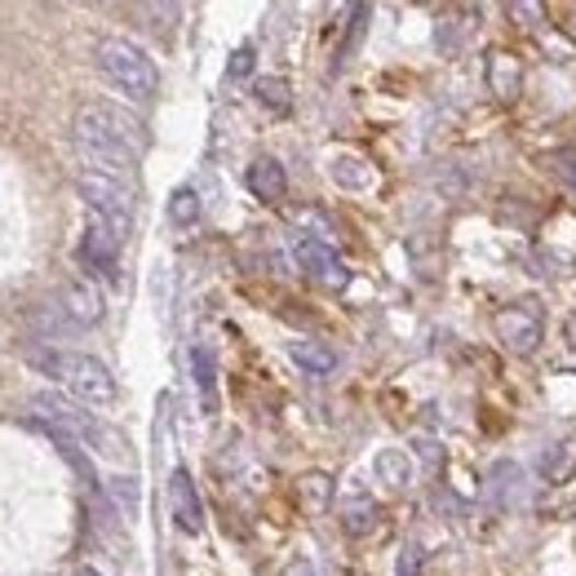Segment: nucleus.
<instances>
[{
  "label": "nucleus",
  "mask_w": 576,
  "mask_h": 576,
  "mask_svg": "<svg viewBox=\"0 0 576 576\" xmlns=\"http://www.w3.org/2000/svg\"><path fill=\"white\" fill-rule=\"evenodd\" d=\"M71 138H76L80 156L89 160V169L106 173V178H129L138 156L147 151L143 125L129 121V115L115 111V106H80Z\"/></svg>",
  "instance_id": "1"
},
{
  "label": "nucleus",
  "mask_w": 576,
  "mask_h": 576,
  "mask_svg": "<svg viewBox=\"0 0 576 576\" xmlns=\"http://www.w3.org/2000/svg\"><path fill=\"white\" fill-rule=\"evenodd\" d=\"M23 355H27V364H32L41 377L67 386L76 404H84V408H106V404H115V377H111V369H106L102 360L80 355V351H58V346H41V341L27 346Z\"/></svg>",
  "instance_id": "2"
},
{
  "label": "nucleus",
  "mask_w": 576,
  "mask_h": 576,
  "mask_svg": "<svg viewBox=\"0 0 576 576\" xmlns=\"http://www.w3.org/2000/svg\"><path fill=\"white\" fill-rule=\"evenodd\" d=\"M32 417L45 421V426H54V430H63V434H71L76 443L111 456V461H121V456L129 452V439H125L121 430H111V426L98 421L84 404L67 399V395H58V391H36V395H32Z\"/></svg>",
  "instance_id": "3"
},
{
  "label": "nucleus",
  "mask_w": 576,
  "mask_h": 576,
  "mask_svg": "<svg viewBox=\"0 0 576 576\" xmlns=\"http://www.w3.org/2000/svg\"><path fill=\"white\" fill-rule=\"evenodd\" d=\"M98 71L121 89L125 98H134V102H147V98H156V89H160V67L151 63V54L143 49V45H134V41H125V36H106V41H98Z\"/></svg>",
  "instance_id": "4"
},
{
  "label": "nucleus",
  "mask_w": 576,
  "mask_h": 576,
  "mask_svg": "<svg viewBox=\"0 0 576 576\" xmlns=\"http://www.w3.org/2000/svg\"><path fill=\"white\" fill-rule=\"evenodd\" d=\"M76 187H80V200L89 208V222H98L102 230H111V236L125 245L134 236V200H129L125 182L106 178V173H93V169H80Z\"/></svg>",
  "instance_id": "5"
},
{
  "label": "nucleus",
  "mask_w": 576,
  "mask_h": 576,
  "mask_svg": "<svg viewBox=\"0 0 576 576\" xmlns=\"http://www.w3.org/2000/svg\"><path fill=\"white\" fill-rule=\"evenodd\" d=\"M493 324H497V337L510 346L515 355H532L541 346V337H545V310H541L537 297H519V302L501 306Z\"/></svg>",
  "instance_id": "6"
},
{
  "label": "nucleus",
  "mask_w": 576,
  "mask_h": 576,
  "mask_svg": "<svg viewBox=\"0 0 576 576\" xmlns=\"http://www.w3.org/2000/svg\"><path fill=\"white\" fill-rule=\"evenodd\" d=\"M76 258H80V267H84L89 275H98V280H106V284L121 280V240H115L111 230H102L98 222L84 226V236H80V245H76Z\"/></svg>",
  "instance_id": "7"
},
{
  "label": "nucleus",
  "mask_w": 576,
  "mask_h": 576,
  "mask_svg": "<svg viewBox=\"0 0 576 576\" xmlns=\"http://www.w3.org/2000/svg\"><path fill=\"white\" fill-rule=\"evenodd\" d=\"M293 253H297V262H302L315 280H324V284H332V289L351 284V271H346V262L332 253V245H324V240H315V236H297V240H293Z\"/></svg>",
  "instance_id": "8"
},
{
  "label": "nucleus",
  "mask_w": 576,
  "mask_h": 576,
  "mask_svg": "<svg viewBox=\"0 0 576 576\" xmlns=\"http://www.w3.org/2000/svg\"><path fill=\"white\" fill-rule=\"evenodd\" d=\"M169 510H173L182 532H191V537L204 532V501H200V488H195L191 471H173L169 475Z\"/></svg>",
  "instance_id": "9"
},
{
  "label": "nucleus",
  "mask_w": 576,
  "mask_h": 576,
  "mask_svg": "<svg viewBox=\"0 0 576 576\" xmlns=\"http://www.w3.org/2000/svg\"><path fill=\"white\" fill-rule=\"evenodd\" d=\"M249 191H253L258 200H284V191H289L284 165H280V160H271V156L253 160V165H249Z\"/></svg>",
  "instance_id": "10"
},
{
  "label": "nucleus",
  "mask_w": 576,
  "mask_h": 576,
  "mask_svg": "<svg viewBox=\"0 0 576 576\" xmlns=\"http://www.w3.org/2000/svg\"><path fill=\"white\" fill-rule=\"evenodd\" d=\"M67 306V319L71 324H98L102 319V293L89 284V280H76V284H67V297H63Z\"/></svg>",
  "instance_id": "11"
},
{
  "label": "nucleus",
  "mask_w": 576,
  "mask_h": 576,
  "mask_svg": "<svg viewBox=\"0 0 576 576\" xmlns=\"http://www.w3.org/2000/svg\"><path fill=\"white\" fill-rule=\"evenodd\" d=\"M289 355H293V364L306 369L310 377H328V373L337 369V355L328 351V346H319V341H289Z\"/></svg>",
  "instance_id": "12"
},
{
  "label": "nucleus",
  "mask_w": 576,
  "mask_h": 576,
  "mask_svg": "<svg viewBox=\"0 0 576 576\" xmlns=\"http://www.w3.org/2000/svg\"><path fill=\"white\" fill-rule=\"evenodd\" d=\"M373 471H377V484H386V488H408L413 461H408L404 448H382L377 461H373Z\"/></svg>",
  "instance_id": "13"
},
{
  "label": "nucleus",
  "mask_w": 576,
  "mask_h": 576,
  "mask_svg": "<svg viewBox=\"0 0 576 576\" xmlns=\"http://www.w3.org/2000/svg\"><path fill=\"white\" fill-rule=\"evenodd\" d=\"M572 471H576V434H567L563 443H554V448L541 456V475H545L550 484H563Z\"/></svg>",
  "instance_id": "14"
},
{
  "label": "nucleus",
  "mask_w": 576,
  "mask_h": 576,
  "mask_svg": "<svg viewBox=\"0 0 576 576\" xmlns=\"http://www.w3.org/2000/svg\"><path fill=\"white\" fill-rule=\"evenodd\" d=\"M341 528L351 532V537L373 532V528H377V506H373L369 497H351V501L341 506Z\"/></svg>",
  "instance_id": "15"
},
{
  "label": "nucleus",
  "mask_w": 576,
  "mask_h": 576,
  "mask_svg": "<svg viewBox=\"0 0 576 576\" xmlns=\"http://www.w3.org/2000/svg\"><path fill=\"white\" fill-rule=\"evenodd\" d=\"M328 173H332V182H341V187H355V191L373 187V169H369L364 160H355V156H337V160L328 165Z\"/></svg>",
  "instance_id": "16"
},
{
  "label": "nucleus",
  "mask_w": 576,
  "mask_h": 576,
  "mask_svg": "<svg viewBox=\"0 0 576 576\" xmlns=\"http://www.w3.org/2000/svg\"><path fill=\"white\" fill-rule=\"evenodd\" d=\"M169 217H173V226H195L200 222V191L195 187H178L169 195Z\"/></svg>",
  "instance_id": "17"
},
{
  "label": "nucleus",
  "mask_w": 576,
  "mask_h": 576,
  "mask_svg": "<svg viewBox=\"0 0 576 576\" xmlns=\"http://www.w3.org/2000/svg\"><path fill=\"white\" fill-rule=\"evenodd\" d=\"M191 369H195V386L204 395V408H213V351L208 346H195L191 351Z\"/></svg>",
  "instance_id": "18"
},
{
  "label": "nucleus",
  "mask_w": 576,
  "mask_h": 576,
  "mask_svg": "<svg viewBox=\"0 0 576 576\" xmlns=\"http://www.w3.org/2000/svg\"><path fill=\"white\" fill-rule=\"evenodd\" d=\"M258 102L271 106V111H289V106H293V98H289V80H280V76L258 80Z\"/></svg>",
  "instance_id": "19"
},
{
  "label": "nucleus",
  "mask_w": 576,
  "mask_h": 576,
  "mask_svg": "<svg viewBox=\"0 0 576 576\" xmlns=\"http://www.w3.org/2000/svg\"><path fill=\"white\" fill-rule=\"evenodd\" d=\"M328 497H332L328 475H306V479H302V501H306L310 510H324V506H328Z\"/></svg>",
  "instance_id": "20"
},
{
  "label": "nucleus",
  "mask_w": 576,
  "mask_h": 576,
  "mask_svg": "<svg viewBox=\"0 0 576 576\" xmlns=\"http://www.w3.org/2000/svg\"><path fill=\"white\" fill-rule=\"evenodd\" d=\"M226 71H230V80H245V76L253 71V45H240V49H236V58H230V67H226Z\"/></svg>",
  "instance_id": "21"
},
{
  "label": "nucleus",
  "mask_w": 576,
  "mask_h": 576,
  "mask_svg": "<svg viewBox=\"0 0 576 576\" xmlns=\"http://www.w3.org/2000/svg\"><path fill=\"white\" fill-rule=\"evenodd\" d=\"M554 173H563V178L576 187V151H567V147L554 151Z\"/></svg>",
  "instance_id": "22"
},
{
  "label": "nucleus",
  "mask_w": 576,
  "mask_h": 576,
  "mask_svg": "<svg viewBox=\"0 0 576 576\" xmlns=\"http://www.w3.org/2000/svg\"><path fill=\"white\" fill-rule=\"evenodd\" d=\"M421 572V550L417 545H408L404 550V558H399V576H417Z\"/></svg>",
  "instance_id": "23"
},
{
  "label": "nucleus",
  "mask_w": 576,
  "mask_h": 576,
  "mask_svg": "<svg viewBox=\"0 0 576 576\" xmlns=\"http://www.w3.org/2000/svg\"><path fill=\"white\" fill-rule=\"evenodd\" d=\"M71 576H102V572H98V567H76Z\"/></svg>",
  "instance_id": "24"
}]
</instances>
